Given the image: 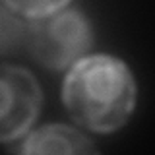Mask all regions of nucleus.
<instances>
[{
    "mask_svg": "<svg viewBox=\"0 0 155 155\" xmlns=\"http://www.w3.org/2000/svg\"><path fill=\"white\" fill-rule=\"evenodd\" d=\"M62 101L74 122L97 134H109L122 128L134 113L136 81L120 58L81 56L70 66Z\"/></svg>",
    "mask_w": 155,
    "mask_h": 155,
    "instance_id": "1",
    "label": "nucleus"
},
{
    "mask_svg": "<svg viewBox=\"0 0 155 155\" xmlns=\"http://www.w3.org/2000/svg\"><path fill=\"white\" fill-rule=\"evenodd\" d=\"M29 52L51 70H66L89 51L93 31L87 18L78 10H60L31 19L25 27Z\"/></svg>",
    "mask_w": 155,
    "mask_h": 155,
    "instance_id": "2",
    "label": "nucleus"
},
{
    "mask_svg": "<svg viewBox=\"0 0 155 155\" xmlns=\"http://www.w3.org/2000/svg\"><path fill=\"white\" fill-rule=\"evenodd\" d=\"M43 93L35 76L21 66L0 64V142H16L41 113Z\"/></svg>",
    "mask_w": 155,
    "mask_h": 155,
    "instance_id": "3",
    "label": "nucleus"
},
{
    "mask_svg": "<svg viewBox=\"0 0 155 155\" xmlns=\"http://www.w3.org/2000/svg\"><path fill=\"white\" fill-rule=\"evenodd\" d=\"M23 153H95L97 147L87 136L64 124H48L27 134L23 145L18 147Z\"/></svg>",
    "mask_w": 155,
    "mask_h": 155,
    "instance_id": "4",
    "label": "nucleus"
},
{
    "mask_svg": "<svg viewBox=\"0 0 155 155\" xmlns=\"http://www.w3.org/2000/svg\"><path fill=\"white\" fill-rule=\"evenodd\" d=\"M68 2L70 0H4V4L14 14H19L27 19H37L60 12L68 6Z\"/></svg>",
    "mask_w": 155,
    "mask_h": 155,
    "instance_id": "5",
    "label": "nucleus"
}]
</instances>
